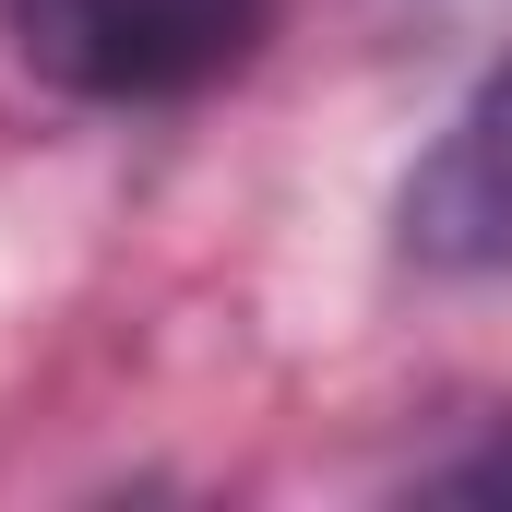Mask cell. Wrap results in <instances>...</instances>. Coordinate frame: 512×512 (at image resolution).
Returning a JSON list of instances; mask_svg holds the SVG:
<instances>
[{"instance_id": "obj_3", "label": "cell", "mask_w": 512, "mask_h": 512, "mask_svg": "<svg viewBox=\"0 0 512 512\" xmlns=\"http://www.w3.org/2000/svg\"><path fill=\"white\" fill-rule=\"evenodd\" d=\"M441 489H453V501H512V429L489 441V453H465V465H441Z\"/></svg>"}, {"instance_id": "obj_2", "label": "cell", "mask_w": 512, "mask_h": 512, "mask_svg": "<svg viewBox=\"0 0 512 512\" xmlns=\"http://www.w3.org/2000/svg\"><path fill=\"white\" fill-rule=\"evenodd\" d=\"M405 251L429 274H512V60L477 72V96L405 179Z\"/></svg>"}, {"instance_id": "obj_1", "label": "cell", "mask_w": 512, "mask_h": 512, "mask_svg": "<svg viewBox=\"0 0 512 512\" xmlns=\"http://www.w3.org/2000/svg\"><path fill=\"white\" fill-rule=\"evenodd\" d=\"M262 24H274V0H12L24 60L96 108H155V96L239 72Z\"/></svg>"}]
</instances>
